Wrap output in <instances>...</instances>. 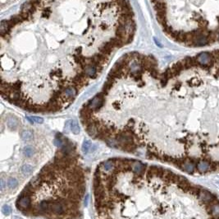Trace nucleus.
Segmentation results:
<instances>
[{"label":"nucleus","instance_id":"nucleus-2","mask_svg":"<svg viewBox=\"0 0 219 219\" xmlns=\"http://www.w3.org/2000/svg\"><path fill=\"white\" fill-rule=\"evenodd\" d=\"M85 169L76 145L63 137L54 156L30 180L16 207L23 215L45 219H81Z\"/></svg>","mask_w":219,"mask_h":219},{"label":"nucleus","instance_id":"nucleus-6","mask_svg":"<svg viewBox=\"0 0 219 219\" xmlns=\"http://www.w3.org/2000/svg\"><path fill=\"white\" fill-rule=\"evenodd\" d=\"M92 148V143L90 141V140H85L84 143H83L82 145V151L84 153H88L90 150Z\"/></svg>","mask_w":219,"mask_h":219},{"label":"nucleus","instance_id":"nucleus-11","mask_svg":"<svg viewBox=\"0 0 219 219\" xmlns=\"http://www.w3.org/2000/svg\"><path fill=\"white\" fill-rule=\"evenodd\" d=\"M28 120H30V121H33V122H35V123H42L43 122V119L40 118V117H35V116H33V117H27Z\"/></svg>","mask_w":219,"mask_h":219},{"label":"nucleus","instance_id":"nucleus-5","mask_svg":"<svg viewBox=\"0 0 219 219\" xmlns=\"http://www.w3.org/2000/svg\"><path fill=\"white\" fill-rule=\"evenodd\" d=\"M23 153L25 154V156H26L27 157H30L35 153V149L31 146H26L23 149Z\"/></svg>","mask_w":219,"mask_h":219},{"label":"nucleus","instance_id":"nucleus-1","mask_svg":"<svg viewBox=\"0 0 219 219\" xmlns=\"http://www.w3.org/2000/svg\"><path fill=\"white\" fill-rule=\"evenodd\" d=\"M96 219H219V198L169 169L137 159L101 161L93 177Z\"/></svg>","mask_w":219,"mask_h":219},{"label":"nucleus","instance_id":"nucleus-7","mask_svg":"<svg viewBox=\"0 0 219 219\" xmlns=\"http://www.w3.org/2000/svg\"><path fill=\"white\" fill-rule=\"evenodd\" d=\"M8 128L11 129H16L18 126V120L15 118H11L8 120Z\"/></svg>","mask_w":219,"mask_h":219},{"label":"nucleus","instance_id":"nucleus-8","mask_svg":"<svg viewBox=\"0 0 219 219\" xmlns=\"http://www.w3.org/2000/svg\"><path fill=\"white\" fill-rule=\"evenodd\" d=\"M18 185V181L14 178H10L8 180V187L9 189H14Z\"/></svg>","mask_w":219,"mask_h":219},{"label":"nucleus","instance_id":"nucleus-4","mask_svg":"<svg viewBox=\"0 0 219 219\" xmlns=\"http://www.w3.org/2000/svg\"><path fill=\"white\" fill-rule=\"evenodd\" d=\"M21 138L24 141H30L33 139V134L32 132L29 130H24L21 134Z\"/></svg>","mask_w":219,"mask_h":219},{"label":"nucleus","instance_id":"nucleus-12","mask_svg":"<svg viewBox=\"0 0 219 219\" xmlns=\"http://www.w3.org/2000/svg\"><path fill=\"white\" fill-rule=\"evenodd\" d=\"M4 186H5V183H4V180H1V190L3 191V189H4Z\"/></svg>","mask_w":219,"mask_h":219},{"label":"nucleus","instance_id":"nucleus-9","mask_svg":"<svg viewBox=\"0 0 219 219\" xmlns=\"http://www.w3.org/2000/svg\"><path fill=\"white\" fill-rule=\"evenodd\" d=\"M22 171L25 174H30L33 172V168L32 166L30 165H25L22 166Z\"/></svg>","mask_w":219,"mask_h":219},{"label":"nucleus","instance_id":"nucleus-10","mask_svg":"<svg viewBox=\"0 0 219 219\" xmlns=\"http://www.w3.org/2000/svg\"><path fill=\"white\" fill-rule=\"evenodd\" d=\"M2 212L5 215H8V214H10L12 213V209H11V207L9 205H4L2 208Z\"/></svg>","mask_w":219,"mask_h":219},{"label":"nucleus","instance_id":"nucleus-3","mask_svg":"<svg viewBox=\"0 0 219 219\" xmlns=\"http://www.w3.org/2000/svg\"><path fill=\"white\" fill-rule=\"evenodd\" d=\"M70 128L74 134H78L80 133V125L77 121L75 120L70 121Z\"/></svg>","mask_w":219,"mask_h":219}]
</instances>
